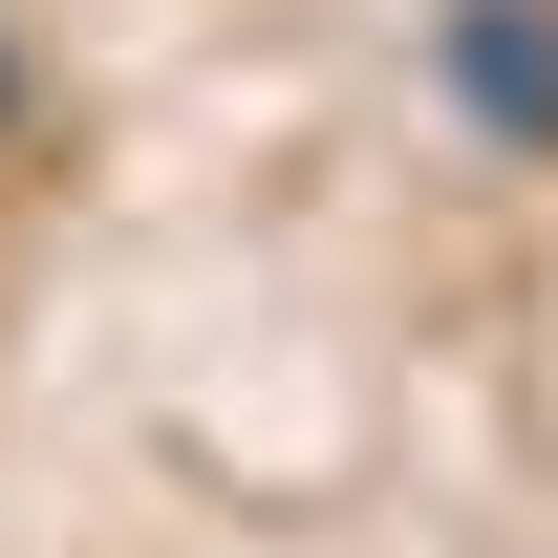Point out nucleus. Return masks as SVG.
I'll return each mask as SVG.
<instances>
[{
	"instance_id": "f257e3e1",
	"label": "nucleus",
	"mask_w": 558,
	"mask_h": 558,
	"mask_svg": "<svg viewBox=\"0 0 558 558\" xmlns=\"http://www.w3.org/2000/svg\"><path fill=\"white\" fill-rule=\"evenodd\" d=\"M429 86H451L494 150H558V0H451V22H429Z\"/></svg>"
},
{
	"instance_id": "f03ea898",
	"label": "nucleus",
	"mask_w": 558,
	"mask_h": 558,
	"mask_svg": "<svg viewBox=\"0 0 558 558\" xmlns=\"http://www.w3.org/2000/svg\"><path fill=\"white\" fill-rule=\"evenodd\" d=\"M0 130H22V44H0Z\"/></svg>"
}]
</instances>
